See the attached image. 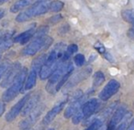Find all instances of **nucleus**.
<instances>
[{
	"mask_svg": "<svg viewBox=\"0 0 134 130\" xmlns=\"http://www.w3.org/2000/svg\"><path fill=\"white\" fill-rule=\"evenodd\" d=\"M65 104V102H62L59 103L58 104H56L55 106L52 107V109L51 111H49L48 113L46 114V115L43 118V124L44 125H49L53 121V119L56 117V115H59L60 112L63 110V106Z\"/></svg>",
	"mask_w": 134,
	"mask_h": 130,
	"instance_id": "f8f14e48",
	"label": "nucleus"
},
{
	"mask_svg": "<svg viewBox=\"0 0 134 130\" xmlns=\"http://www.w3.org/2000/svg\"><path fill=\"white\" fill-rule=\"evenodd\" d=\"M13 43H14V39H11V34H7L6 38L0 42V53L8 50L13 45Z\"/></svg>",
	"mask_w": 134,
	"mask_h": 130,
	"instance_id": "f3484780",
	"label": "nucleus"
},
{
	"mask_svg": "<svg viewBox=\"0 0 134 130\" xmlns=\"http://www.w3.org/2000/svg\"><path fill=\"white\" fill-rule=\"evenodd\" d=\"M39 72L37 70L31 68L29 75L27 76V81L25 82V90H30L36 85V81H37V75Z\"/></svg>",
	"mask_w": 134,
	"mask_h": 130,
	"instance_id": "2eb2a0df",
	"label": "nucleus"
},
{
	"mask_svg": "<svg viewBox=\"0 0 134 130\" xmlns=\"http://www.w3.org/2000/svg\"><path fill=\"white\" fill-rule=\"evenodd\" d=\"M5 14H6V12H5V9H0V19H2V17H4Z\"/></svg>",
	"mask_w": 134,
	"mask_h": 130,
	"instance_id": "f704fd0d",
	"label": "nucleus"
},
{
	"mask_svg": "<svg viewBox=\"0 0 134 130\" xmlns=\"http://www.w3.org/2000/svg\"><path fill=\"white\" fill-rule=\"evenodd\" d=\"M21 67L19 63H15V64L12 66V67H9V69L7 71V74L5 76L4 80L1 82V86L4 88L8 87V86L11 85L12 82L15 81L16 77L18 76L19 73L20 72Z\"/></svg>",
	"mask_w": 134,
	"mask_h": 130,
	"instance_id": "0eeeda50",
	"label": "nucleus"
},
{
	"mask_svg": "<svg viewBox=\"0 0 134 130\" xmlns=\"http://www.w3.org/2000/svg\"><path fill=\"white\" fill-rule=\"evenodd\" d=\"M62 19H63V16L62 15H56V16H53V17H51V19H49V22L52 25H55V24H57L58 22H60Z\"/></svg>",
	"mask_w": 134,
	"mask_h": 130,
	"instance_id": "cd10ccee",
	"label": "nucleus"
},
{
	"mask_svg": "<svg viewBox=\"0 0 134 130\" xmlns=\"http://www.w3.org/2000/svg\"><path fill=\"white\" fill-rule=\"evenodd\" d=\"M78 50V46L76 44H70L69 46L67 47V50H66V53L68 55L71 56L72 54L75 53V52Z\"/></svg>",
	"mask_w": 134,
	"mask_h": 130,
	"instance_id": "bb28decb",
	"label": "nucleus"
},
{
	"mask_svg": "<svg viewBox=\"0 0 134 130\" xmlns=\"http://www.w3.org/2000/svg\"><path fill=\"white\" fill-rule=\"evenodd\" d=\"M128 36H129V38L134 39V28H130V29L129 30V31H128Z\"/></svg>",
	"mask_w": 134,
	"mask_h": 130,
	"instance_id": "2f4dec72",
	"label": "nucleus"
},
{
	"mask_svg": "<svg viewBox=\"0 0 134 130\" xmlns=\"http://www.w3.org/2000/svg\"><path fill=\"white\" fill-rule=\"evenodd\" d=\"M73 120H72V122H73V124H75V125H78L79 123L81 122V121L83 120V119L85 118V115H84V114H83V111H82V109H79L78 111L76 112V113L75 114V115H73Z\"/></svg>",
	"mask_w": 134,
	"mask_h": 130,
	"instance_id": "5701e85b",
	"label": "nucleus"
},
{
	"mask_svg": "<svg viewBox=\"0 0 134 130\" xmlns=\"http://www.w3.org/2000/svg\"><path fill=\"white\" fill-rule=\"evenodd\" d=\"M98 101L96 98H92L90 100H88L87 102H86L82 105L81 109L83 111V114L85 115V118H87V117L91 116L96 111L98 108Z\"/></svg>",
	"mask_w": 134,
	"mask_h": 130,
	"instance_id": "9d476101",
	"label": "nucleus"
},
{
	"mask_svg": "<svg viewBox=\"0 0 134 130\" xmlns=\"http://www.w3.org/2000/svg\"><path fill=\"white\" fill-rule=\"evenodd\" d=\"M71 62L68 61H63V63L59 65L57 67V69L52 73V75L50 76L49 82L46 85V90L48 91V93H54L56 92V86L59 84V82L61 81V79L63 78V76L64 75V73L67 72L69 65Z\"/></svg>",
	"mask_w": 134,
	"mask_h": 130,
	"instance_id": "7ed1b4c3",
	"label": "nucleus"
},
{
	"mask_svg": "<svg viewBox=\"0 0 134 130\" xmlns=\"http://www.w3.org/2000/svg\"><path fill=\"white\" fill-rule=\"evenodd\" d=\"M5 112V103L2 100H0V116L4 114Z\"/></svg>",
	"mask_w": 134,
	"mask_h": 130,
	"instance_id": "7c9ffc66",
	"label": "nucleus"
},
{
	"mask_svg": "<svg viewBox=\"0 0 134 130\" xmlns=\"http://www.w3.org/2000/svg\"><path fill=\"white\" fill-rule=\"evenodd\" d=\"M120 84L118 81L116 80H110L108 84H106L102 91L99 93V98L102 101H107L109 98H111L118 91H119Z\"/></svg>",
	"mask_w": 134,
	"mask_h": 130,
	"instance_id": "39448f33",
	"label": "nucleus"
},
{
	"mask_svg": "<svg viewBox=\"0 0 134 130\" xmlns=\"http://www.w3.org/2000/svg\"><path fill=\"white\" fill-rule=\"evenodd\" d=\"M126 126H127L126 123H122V124H121L119 127H117V129H115V130H125L126 129Z\"/></svg>",
	"mask_w": 134,
	"mask_h": 130,
	"instance_id": "473e14b6",
	"label": "nucleus"
},
{
	"mask_svg": "<svg viewBox=\"0 0 134 130\" xmlns=\"http://www.w3.org/2000/svg\"><path fill=\"white\" fill-rule=\"evenodd\" d=\"M101 126H102V121L99 120V119H97L86 130H98Z\"/></svg>",
	"mask_w": 134,
	"mask_h": 130,
	"instance_id": "393cba45",
	"label": "nucleus"
},
{
	"mask_svg": "<svg viewBox=\"0 0 134 130\" xmlns=\"http://www.w3.org/2000/svg\"><path fill=\"white\" fill-rule=\"evenodd\" d=\"M29 97H30V95L28 94V95H26V96L23 97V98H21L20 100H19V102H18L17 104H16L15 105H14L13 107L9 110V112H8L6 115V120L8 121V122H11V121H13L14 119H15L16 117H17L18 115L21 113V111H22L23 107H24L25 104H26V102L29 99Z\"/></svg>",
	"mask_w": 134,
	"mask_h": 130,
	"instance_id": "6e6552de",
	"label": "nucleus"
},
{
	"mask_svg": "<svg viewBox=\"0 0 134 130\" xmlns=\"http://www.w3.org/2000/svg\"><path fill=\"white\" fill-rule=\"evenodd\" d=\"M34 0H18L17 2L14 3L10 8V12L12 13H17V12L22 10L29 5H30Z\"/></svg>",
	"mask_w": 134,
	"mask_h": 130,
	"instance_id": "dca6fc26",
	"label": "nucleus"
},
{
	"mask_svg": "<svg viewBox=\"0 0 134 130\" xmlns=\"http://www.w3.org/2000/svg\"><path fill=\"white\" fill-rule=\"evenodd\" d=\"M35 28H30V29L27 30L25 32H22L21 34L18 35L17 37L14 38V43L19 42L20 44H26L30 39L33 38V35L35 33Z\"/></svg>",
	"mask_w": 134,
	"mask_h": 130,
	"instance_id": "4468645a",
	"label": "nucleus"
},
{
	"mask_svg": "<svg viewBox=\"0 0 134 130\" xmlns=\"http://www.w3.org/2000/svg\"><path fill=\"white\" fill-rule=\"evenodd\" d=\"M49 130H54V129H53V128H50Z\"/></svg>",
	"mask_w": 134,
	"mask_h": 130,
	"instance_id": "58836bf2",
	"label": "nucleus"
},
{
	"mask_svg": "<svg viewBox=\"0 0 134 130\" xmlns=\"http://www.w3.org/2000/svg\"><path fill=\"white\" fill-rule=\"evenodd\" d=\"M74 61H75L76 66L81 67V66H83V65L85 64V62H86V58H85V56L81 53L76 54V55L75 56V58H74Z\"/></svg>",
	"mask_w": 134,
	"mask_h": 130,
	"instance_id": "b1692460",
	"label": "nucleus"
},
{
	"mask_svg": "<svg viewBox=\"0 0 134 130\" xmlns=\"http://www.w3.org/2000/svg\"><path fill=\"white\" fill-rule=\"evenodd\" d=\"M104 82H105L104 73H103L102 72H97V73L94 74V80H93L94 86L97 87V86L101 85Z\"/></svg>",
	"mask_w": 134,
	"mask_h": 130,
	"instance_id": "412c9836",
	"label": "nucleus"
},
{
	"mask_svg": "<svg viewBox=\"0 0 134 130\" xmlns=\"http://www.w3.org/2000/svg\"><path fill=\"white\" fill-rule=\"evenodd\" d=\"M103 55H104V57L106 58V60H108L109 62H114V58L112 57V55L110 53H108V52H105Z\"/></svg>",
	"mask_w": 134,
	"mask_h": 130,
	"instance_id": "c756f323",
	"label": "nucleus"
},
{
	"mask_svg": "<svg viewBox=\"0 0 134 130\" xmlns=\"http://www.w3.org/2000/svg\"><path fill=\"white\" fill-rule=\"evenodd\" d=\"M126 113H127L126 107H125L124 105L119 106V107L115 111L113 116H112L111 119H110L109 124H108L107 130H115L117 125L119 124V123L120 122V121L122 120L123 118H124Z\"/></svg>",
	"mask_w": 134,
	"mask_h": 130,
	"instance_id": "1a4fd4ad",
	"label": "nucleus"
},
{
	"mask_svg": "<svg viewBox=\"0 0 134 130\" xmlns=\"http://www.w3.org/2000/svg\"><path fill=\"white\" fill-rule=\"evenodd\" d=\"M22 130H34V129H32V128L29 127V128H25V129H22Z\"/></svg>",
	"mask_w": 134,
	"mask_h": 130,
	"instance_id": "4c0bfd02",
	"label": "nucleus"
},
{
	"mask_svg": "<svg viewBox=\"0 0 134 130\" xmlns=\"http://www.w3.org/2000/svg\"><path fill=\"white\" fill-rule=\"evenodd\" d=\"M52 42V38L50 37H41L36 38L32 42H30L26 48L23 50L22 53L24 56H32L43 49H47Z\"/></svg>",
	"mask_w": 134,
	"mask_h": 130,
	"instance_id": "20e7f679",
	"label": "nucleus"
},
{
	"mask_svg": "<svg viewBox=\"0 0 134 130\" xmlns=\"http://www.w3.org/2000/svg\"><path fill=\"white\" fill-rule=\"evenodd\" d=\"M49 27L48 26H41V28H39L37 30H35V33L33 35V38H41L46 36V34L49 32Z\"/></svg>",
	"mask_w": 134,
	"mask_h": 130,
	"instance_id": "4be33fe9",
	"label": "nucleus"
},
{
	"mask_svg": "<svg viewBox=\"0 0 134 130\" xmlns=\"http://www.w3.org/2000/svg\"><path fill=\"white\" fill-rule=\"evenodd\" d=\"M10 65L8 61H4V62L0 63V78L7 73L8 69H9Z\"/></svg>",
	"mask_w": 134,
	"mask_h": 130,
	"instance_id": "a878e982",
	"label": "nucleus"
},
{
	"mask_svg": "<svg viewBox=\"0 0 134 130\" xmlns=\"http://www.w3.org/2000/svg\"><path fill=\"white\" fill-rule=\"evenodd\" d=\"M6 36H7V35H4V36H2V37H0V42H1V41H2L3 39H5V38H6Z\"/></svg>",
	"mask_w": 134,
	"mask_h": 130,
	"instance_id": "e433bc0d",
	"label": "nucleus"
},
{
	"mask_svg": "<svg viewBox=\"0 0 134 130\" xmlns=\"http://www.w3.org/2000/svg\"><path fill=\"white\" fill-rule=\"evenodd\" d=\"M83 96L79 97L77 99H75L73 102L70 104V105H68V107L65 109L64 112V117L65 118H71L81 107H82V103H83Z\"/></svg>",
	"mask_w": 134,
	"mask_h": 130,
	"instance_id": "9b49d317",
	"label": "nucleus"
},
{
	"mask_svg": "<svg viewBox=\"0 0 134 130\" xmlns=\"http://www.w3.org/2000/svg\"><path fill=\"white\" fill-rule=\"evenodd\" d=\"M48 1L49 0H38V1H36V3L30 6L28 9L19 13L18 17H16V20L19 23L26 22L33 17H37V16H41L47 13V11L49 10V5H50L48 4Z\"/></svg>",
	"mask_w": 134,
	"mask_h": 130,
	"instance_id": "f257e3e1",
	"label": "nucleus"
},
{
	"mask_svg": "<svg viewBox=\"0 0 134 130\" xmlns=\"http://www.w3.org/2000/svg\"><path fill=\"white\" fill-rule=\"evenodd\" d=\"M121 16H122L123 19L125 21L134 25V11H132L130 9L123 10L122 13H121Z\"/></svg>",
	"mask_w": 134,
	"mask_h": 130,
	"instance_id": "aec40b11",
	"label": "nucleus"
},
{
	"mask_svg": "<svg viewBox=\"0 0 134 130\" xmlns=\"http://www.w3.org/2000/svg\"><path fill=\"white\" fill-rule=\"evenodd\" d=\"M44 109V106L41 105V104H38L33 110H32L31 113L29 115L28 118H26L25 120H23L22 122H20L19 124V127L20 129H25V128H29L31 126H33L36 123L37 119L40 117V115H41V112Z\"/></svg>",
	"mask_w": 134,
	"mask_h": 130,
	"instance_id": "423d86ee",
	"label": "nucleus"
},
{
	"mask_svg": "<svg viewBox=\"0 0 134 130\" xmlns=\"http://www.w3.org/2000/svg\"><path fill=\"white\" fill-rule=\"evenodd\" d=\"M127 130H134V119L130 122V126H128V128H127Z\"/></svg>",
	"mask_w": 134,
	"mask_h": 130,
	"instance_id": "72a5a7b5",
	"label": "nucleus"
},
{
	"mask_svg": "<svg viewBox=\"0 0 134 130\" xmlns=\"http://www.w3.org/2000/svg\"><path fill=\"white\" fill-rule=\"evenodd\" d=\"M39 101H40V96L38 94L34 95V96L30 97V98L29 97L26 104H25L24 107H23L22 111H21V115H22V116H26V115H30L32 112V110L39 104Z\"/></svg>",
	"mask_w": 134,
	"mask_h": 130,
	"instance_id": "ddd939ff",
	"label": "nucleus"
},
{
	"mask_svg": "<svg viewBox=\"0 0 134 130\" xmlns=\"http://www.w3.org/2000/svg\"><path fill=\"white\" fill-rule=\"evenodd\" d=\"M28 76V71L26 68H23L20 70V72L19 73L18 76L16 77L15 81L12 82V84L10 85V87L3 93L2 95V100L4 102H10L14 98L17 97V95L19 93V92L21 91L23 84H25V81Z\"/></svg>",
	"mask_w": 134,
	"mask_h": 130,
	"instance_id": "f03ea898",
	"label": "nucleus"
},
{
	"mask_svg": "<svg viewBox=\"0 0 134 130\" xmlns=\"http://www.w3.org/2000/svg\"><path fill=\"white\" fill-rule=\"evenodd\" d=\"M9 0H0V5H2V4H4V3H7V2H8Z\"/></svg>",
	"mask_w": 134,
	"mask_h": 130,
	"instance_id": "c9c22d12",
	"label": "nucleus"
},
{
	"mask_svg": "<svg viewBox=\"0 0 134 130\" xmlns=\"http://www.w3.org/2000/svg\"><path fill=\"white\" fill-rule=\"evenodd\" d=\"M94 48L96 49V50H97V51L99 52L100 54H104L105 52H106V49H105L104 45L101 44L100 42H97L95 44V46H94Z\"/></svg>",
	"mask_w": 134,
	"mask_h": 130,
	"instance_id": "c85d7f7f",
	"label": "nucleus"
},
{
	"mask_svg": "<svg viewBox=\"0 0 134 130\" xmlns=\"http://www.w3.org/2000/svg\"><path fill=\"white\" fill-rule=\"evenodd\" d=\"M64 7V3L63 1H60V0H55V1H52L49 5V10H51L52 12H60Z\"/></svg>",
	"mask_w": 134,
	"mask_h": 130,
	"instance_id": "6ab92c4d",
	"label": "nucleus"
},
{
	"mask_svg": "<svg viewBox=\"0 0 134 130\" xmlns=\"http://www.w3.org/2000/svg\"><path fill=\"white\" fill-rule=\"evenodd\" d=\"M45 61H46V55H45V54H41V55H40L39 57H37L33 61L32 65H31V68L37 70V71L40 73V70H41V68L42 67V65L44 64Z\"/></svg>",
	"mask_w": 134,
	"mask_h": 130,
	"instance_id": "a211bd4d",
	"label": "nucleus"
}]
</instances>
